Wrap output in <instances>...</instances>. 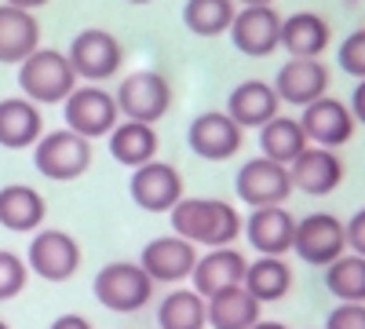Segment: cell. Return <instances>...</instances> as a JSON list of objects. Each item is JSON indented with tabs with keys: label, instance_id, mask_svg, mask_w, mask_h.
I'll return each instance as SVG.
<instances>
[{
	"label": "cell",
	"instance_id": "1",
	"mask_svg": "<svg viewBox=\"0 0 365 329\" xmlns=\"http://www.w3.org/2000/svg\"><path fill=\"white\" fill-rule=\"evenodd\" d=\"M168 223H172V234L205 249L234 246L241 227H245L237 208L223 198H179V205L168 213Z\"/></svg>",
	"mask_w": 365,
	"mask_h": 329
},
{
	"label": "cell",
	"instance_id": "2",
	"mask_svg": "<svg viewBox=\"0 0 365 329\" xmlns=\"http://www.w3.org/2000/svg\"><path fill=\"white\" fill-rule=\"evenodd\" d=\"M77 81L81 77L73 74L66 51H55V48H37L34 55H26L19 63V88L37 106L66 103L70 92L77 88Z\"/></svg>",
	"mask_w": 365,
	"mask_h": 329
},
{
	"label": "cell",
	"instance_id": "3",
	"mask_svg": "<svg viewBox=\"0 0 365 329\" xmlns=\"http://www.w3.org/2000/svg\"><path fill=\"white\" fill-rule=\"evenodd\" d=\"M91 293H96V300L113 311V315H135L150 304V296H154V282L150 275L139 267V260H113L106 263L103 271L96 275L91 282Z\"/></svg>",
	"mask_w": 365,
	"mask_h": 329
},
{
	"label": "cell",
	"instance_id": "4",
	"mask_svg": "<svg viewBox=\"0 0 365 329\" xmlns=\"http://www.w3.org/2000/svg\"><path fill=\"white\" fill-rule=\"evenodd\" d=\"M113 99H117V113L125 121L158 125L172 106V84L158 70H135L128 77H120Z\"/></svg>",
	"mask_w": 365,
	"mask_h": 329
},
{
	"label": "cell",
	"instance_id": "5",
	"mask_svg": "<svg viewBox=\"0 0 365 329\" xmlns=\"http://www.w3.org/2000/svg\"><path fill=\"white\" fill-rule=\"evenodd\" d=\"M34 165L44 179L70 183V179H81L91 168V143L70 128L44 132L34 146Z\"/></svg>",
	"mask_w": 365,
	"mask_h": 329
},
{
	"label": "cell",
	"instance_id": "6",
	"mask_svg": "<svg viewBox=\"0 0 365 329\" xmlns=\"http://www.w3.org/2000/svg\"><path fill=\"white\" fill-rule=\"evenodd\" d=\"M66 59H70V66H73V74H77L81 81L103 84V81H110V77L120 74L125 48H120V41L110 34V29L91 26V29H81V34L70 41Z\"/></svg>",
	"mask_w": 365,
	"mask_h": 329
},
{
	"label": "cell",
	"instance_id": "7",
	"mask_svg": "<svg viewBox=\"0 0 365 329\" xmlns=\"http://www.w3.org/2000/svg\"><path fill=\"white\" fill-rule=\"evenodd\" d=\"M26 267L29 275H37L44 282H70L81 271V246L77 238L55 227L34 231V242L26 249Z\"/></svg>",
	"mask_w": 365,
	"mask_h": 329
},
{
	"label": "cell",
	"instance_id": "8",
	"mask_svg": "<svg viewBox=\"0 0 365 329\" xmlns=\"http://www.w3.org/2000/svg\"><path fill=\"white\" fill-rule=\"evenodd\" d=\"M63 117H66V128L91 139H103L113 132V125L120 121L117 113V99L113 92H106L103 84H77L70 99L63 103Z\"/></svg>",
	"mask_w": 365,
	"mask_h": 329
},
{
	"label": "cell",
	"instance_id": "9",
	"mask_svg": "<svg viewBox=\"0 0 365 329\" xmlns=\"http://www.w3.org/2000/svg\"><path fill=\"white\" fill-rule=\"evenodd\" d=\"M292 253L311 267H329L332 260H340L347 253L344 220H336L332 213H311V216L296 220Z\"/></svg>",
	"mask_w": 365,
	"mask_h": 329
},
{
	"label": "cell",
	"instance_id": "10",
	"mask_svg": "<svg viewBox=\"0 0 365 329\" xmlns=\"http://www.w3.org/2000/svg\"><path fill=\"white\" fill-rule=\"evenodd\" d=\"M187 143L201 161H230L241 151V143H245V128L227 110H205L190 121Z\"/></svg>",
	"mask_w": 365,
	"mask_h": 329
},
{
	"label": "cell",
	"instance_id": "11",
	"mask_svg": "<svg viewBox=\"0 0 365 329\" xmlns=\"http://www.w3.org/2000/svg\"><path fill=\"white\" fill-rule=\"evenodd\" d=\"M234 191L237 198L252 205V208H263V205H285L292 198V179H289V165H278L270 158H252L237 168L234 176Z\"/></svg>",
	"mask_w": 365,
	"mask_h": 329
},
{
	"label": "cell",
	"instance_id": "12",
	"mask_svg": "<svg viewBox=\"0 0 365 329\" xmlns=\"http://www.w3.org/2000/svg\"><path fill=\"white\" fill-rule=\"evenodd\" d=\"M128 194L132 201L143 208V213H172L179 205L182 194V176L175 165L168 161H146L139 168H132V179H128Z\"/></svg>",
	"mask_w": 365,
	"mask_h": 329
},
{
	"label": "cell",
	"instance_id": "13",
	"mask_svg": "<svg viewBox=\"0 0 365 329\" xmlns=\"http://www.w3.org/2000/svg\"><path fill=\"white\" fill-rule=\"evenodd\" d=\"M230 41L241 55L267 59L282 48V15L274 11V4L237 8V15L230 22Z\"/></svg>",
	"mask_w": 365,
	"mask_h": 329
},
{
	"label": "cell",
	"instance_id": "14",
	"mask_svg": "<svg viewBox=\"0 0 365 329\" xmlns=\"http://www.w3.org/2000/svg\"><path fill=\"white\" fill-rule=\"evenodd\" d=\"M197 246H190L187 238L179 234H161V238H150L139 253V267L150 275V282H187L194 275V263H197Z\"/></svg>",
	"mask_w": 365,
	"mask_h": 329
},
{
	"label": "cell",
	"instance_id": "15",
	"mask_svg": "<svg viewBox=\"0 0 365 329\" xmlns=\"http://www.w3.org/2000/svg\"><path fill=\"white\" fill-rule=\"evenodd\" d=\"M299 125H303V132H307V143L336 151V146H344L354 136V125L358 121H354V113H351L347 103L332 99V96H322V99L303 106Z\"/></svg>",
	"mask_w": 365,
	"mask_h": 329
},
{
	"label": "cell",
	"instance_id": "16",
	"mask_svg": "<svg viewBox=\"0 0 365 329\" xmlns=\"http://www.w3.org/2000/svg\"><path fill=\"white\" fill-rule=\"evenodd\" d=\"M289 179H292V191L311 194V198H325L344 183V161H340L336 151L311 143L307 151L289 165Z\"/></svg>",
	"mask_w": 365,
	"mask_h": 329
},
{
	"label": "cell",
	"instance_id": "17",
	"mask_svg": "<svg viewBox=\"0 0 365 329\" xmlns=\"http://www.w3.org/2000/svg\"><path fill=\"white\" fill-rule=\"evenodd\" d=\"M241 234L249 238V246L259 256H285L292 253V238H296V216L285 205H263L252 208Z\"/></svg>",
	"mask_w": 365,
	"mask_h": 329
},
{
	"label": "cell",
	"instance_id": "18",
	"mask_svg": "<svg viewBox=\"0 0 365 329\" xmlns=\"http://www.w3.org/2000/svg\"><path fill=\"white\" fill-rule=\"evenodd\" d=\"M274 92L289 106H307L329 96V66L322 59H289L274 77Z\"/></svg>",
	"mask_w": 365,
	"mask_h": 329
},
{
	"label": "cell",
	"instance_id": "19",
	"mask_svg": "<svg viewBox=\"0 0 365 329\" xmlns=\"http://www.w3.org/2000/svg\"><path fill=\"white\" fill-rule=\"evenodd\" d=\"M245 267H249L245 253H237L234 246L208 249V253H201L197 263H194L190 289L201 293L205 300H208V296H216V293H223V289H230V285L245 282Z\"/></svg>",
	"mask_w": 365,
	"mask_h": 329
},
{
	"label": "cell",
	"instance_id": "20",
	"mask_svg": "<svg viewBox=\"0 0 365 329\" xmlns=\"http://www.w3.org/2000/svg\"><path fill=\"white\" fill-rule=\"evenodd\" d=\"M41 136H44V117H41L37 103H29L26 96L0 99V146L4 151L37 146Z\"/></svg>",
	"mask_w": 365,
	"mask_h": 329
},
{
	"label": "cell",
	"instance_id": "21",
	"mask_svg": "<svg viewBox=\"0 0 365 329\" xmlns=\"http://www.w3.org/2000/svg\"><path fill=\"white\" fill-rule=\"evenodd\" d=\"M227 113L241 128H263L270 117L282 113V99L267 81H241L227 96Z\"/></svg>",
	"mask_w": 365,
	"mask_h": 329
},
{
	"label": "cell",
	"instance_id": "22",
	"mask_svg": "<svg viewBox=\"0 0 365 329\" xmlns=\"http://www.w3.org/2000/svg\"><path fill=\"white\" fill-rule=\"evenodd\" d=\"M37 48H41V22L34 19V11L0 4V63L19 66Z\"/></svg>",
	"mask_w": 365,
	"mask_h": 329
},
{
	"label": "cell",
	"instance_id": "23",
	"mask_svg": "<svg viewBox=\"0 0 365 329\" xmlns=\"http://www.w3.org/2000/svg\"><path fill=\"white\" fill-rule=\"evenodd\" d=\"M44 216H48V201L41 198V191L26 183H8L0 191V227L15 234H34L44 227Z\"/></svg>",
	"mask_w": 365,
	"mask_h": 329
},
{
	"label": "cell",
	"instance_id": "24",
	"mask_svg": "<svg viewBox=\"0 0 365 329\" xmlns=\"http://www.w3.org/2000/svg\"><path fill=\"white\" fill-rule=\"evenodd\" d=\"M259 311L263 304L245 285H230L205 300V318L212 329H252L259 322Z\"/></svg>",
	"mask_w": 365,
	"mask_h": 329
},
{
	"label": "cell",
	"instance_id": "25",
	"mask_svg": "<svg viewBox=\"0 0 365 329\" xmlns=\"http://www.w3.org/2000/svg\"><path fill=\"white\" fill-rule=\"evenodd\" d=\"M332 41V29L318 11H296L282 19V48L289 59H322V51Z\"/></svg>",
	"mask_w": 365,
	"mask_h": 329
},
{
	"label": "cell",
	"instance_id": "26",
	"mask_svg": "<svg viewBox=\"0 0 365 329\" xmlns=\"http://www.w3.org/2000/svg\"><path fill=\"white\" fill-rule=\"evenodd\" d=\"M106 143H110V158L120 161L125 168H139L146 161H154L161 146L154 125H143V121H117Z\"/></svg>",
	"mask_w": 365,
	"mask_h": 329
},
{
	"label": "cell",
	"instance_id": "27",
	"mask_svg": "<svg viewBox=\"0 0 365 329\" xmlns=\"http://www.w3.org/2000/svg\"><path fill=\"white\" fill-rule=\"evenodd\" d=\"M307 132H303V125H299V117H285V113H278V117H270V121L259 128V151H263V158H270V161H278V165H292L303 151H307Z\"/></svg>",
	"mask_w": 365,
	"mask_h": 329
},
{
	"label": "cell",
	"instance_id": "28",
	"mask_svg": "<svg viewBox=\"0 0 365 329\" xmlns=\"http://www.w3.org/2000/svg\"><path fill=\"white\" fill-rule=\"evenodd\" d=\"M245 285L259 304H278L292 289V267L285 263V256H259L245 267Z\"/></svg>",
	"mask_w": 365,
	"mask_h": 329
},
{
	"label": "cell",
	"instance_id": "29",
	"mask_svg": "<svg viewBox=\"0 0 365 329\" xmlns=\"http://www.w3.org/2000/svg\"><path fill=\"white\" fill-rule=\"evenodd\" d=\"M237 15L234 0H187L182 4V22L197 37H223L230 34V22Z\"/></svg>",
	"mask_w": 365,
	"mask_h": 329
},
{
	"label": "cell",
	"instance_id": "30",
	"mask_svg": "<svg viewBox=\"0 0 365 329\" xmlns=\"http://www.w3.org/2000/svg\"><path fill=\"white\" fill-rule=\"evenodd\" d=\"M325 289L340 304H365V256L344 253L325 267Z\"/></svg>",
	"mask_w": 365,
	"mask_h": 329
},
{
	"label": "cell",
	"instance_id": "31",
	"mask_svg": "<svg viewBox=\"0 0 365 329\" xmlns=\"http://www.w3.org/2000/svg\"><path fill=\"white\" fill-rule=\"evenodd\" d=\"M158 325L161 329H205V296L194 289H172L161 308H158Z\"/></svg>",
	"mask_w": 365,
	"mask_h": 329
},
{
	"label": "cell",
	"instance_id": "32",
	"mask_svg": "<svg viewBox=\"0 0 365 329\" xmlns=\"http://www.w3.org/2000/svg\"><path fill=\"white\" fill-rule=\"evenodd\" d=\"M26 282H29L26 256L0 249V304H4V300H15V296L26 289Z\"/></svg>",
	"mask_w": 365,
	"mask_h": 329
},
{
	"label": "cell",
	"instance_id": "33",
	"mask_svg": "<svg viewBox=\"0 0 365 329\" xmlns=\"http://www.w3.org/2000/svg\"><path fill=\"white\" fill-rule=\"evenodd\" d=\"M336 63H340L344 74H351L358 81L365 77V29H354V34L344 37V44L336 51Z\"/></svg>",
	"mask_w": 365,
	"mask_h": 329
},
{
	"label": "cell",
	"instance_id": "34",
	"mask_svg": "<svg viewBox=\"0 0 365 329\" xmlns=\"http://www.w3.org/2000/svg\"><path fill=\"white\" fill-rule=\"evenodd\" d=\"M325 329H365V304H336L325 318Z\"/></svg>",
	"mask_w": 365,
	"mask_h": 329
},
{
	"label": "cell",
	"instance_id": "35",
	"mask_svg": "<svg viewBox=\"0 0 365 329\" xmlns=\"http://www.w3.org/2000/svg\"><path fill=\"white\" fill-rule=\"evenodd\" d=\"M344 231H347V249L365 256V208H358V213L344 223Z\"/></svg>",
	"mask_w": 365,
	"mask_h": 329
},
{
	"label": "cell",
	"instance_id": "36",
	"mask_svg": "<svg viewBox=\"0 0 365 329\" xmlns=\"http://www.w3.org/2000/svg\"><path fill=\"white\" fill-rule=\"evenodd\" d=\"M48 329H96V325H91L84 315H73V311H70V315H58Z\"/></svg>",
	"mask_w": 365,
	"mask_h": 329
},
{
	"label": "cell",
	"instance_id": "37",
	"mask_svg": "<svg viewBox=\"0 0 365 329\" xmlns=\"http://www.w3.org/2000/svg\"><path fill=\"white\" fill-rule=\"evenodd\" d=\"M351 113H354V121L365 125V77L354 84V96H351Z\"/></svg>",
	"mask_w": 365,
	"mask_h": 329
},
{
	"label": "cell",
	"instance_id": "38",
	"mask_svg": "<svg viewBox=\"0 0 365 329\" xmlns=\"http://www.w3.org/2000/svg\"><path fill=\"white\" fill-rule=\"evenodd\" d=\"M4 4L22 8V11H37V8H44V4H48V0H4Z\"/></svg>",
	"mask_w": 365,
	"mask_h": 329
},
{
	"label": "cell",
	"instance_id": "39",
	"mask_svg": "<svg viewBox=\"0 0 365 329\" xmlns=\"http://www.w3.org/2000/svg\"><path fill=\"white\" fill-rule=\"evenodd\" d=\"M252 329H289V325H285V322H267V318H259Z\"/></svg>",
	"mask_w": 365,
	"mask_h": 329
},
{
	"label": "cell",
	"instance_id": "40",
	"mask_svg": "<svg viewBox=\"0 0 365 329\" xmlns=\"http://www.w3.org/2000/svg\"><path fill=\"white\" fill-rule=\"evenodd\" d=\"M234 4H241V8H256V4H274V0H234Z\"/></svg>",
	"mask_w": 365,
	"mask_h": 329
},
{
	"label": "cell",
	"instance_id": "41",
	"mask_svg": "<svg viewBox=\"0 0 365 329\" xmlns=\"http://www.w3.org/2000/svg\"><path fill=\"white\" fill-rule=\"evenodd\" d=\"M128 4H150V0H128Z\"/></svg>",
	"mask_w": 365,
	"mask_h": 329
},
{
	"label": "cell",
	"instance_id": "42",
	"mask_svg": "<svg viewBox=\"0 0 365 329\" xmlns=\"http://www.w3.org/2000/svg\"><path fill=\"white\" fill-rule=\"evenodd\" d=\"M0 329H11V325H8V322H4V318H0Z\"/></svg>",
	"mask_w": 365,
	"mask_h": 329
}]
</instances>
